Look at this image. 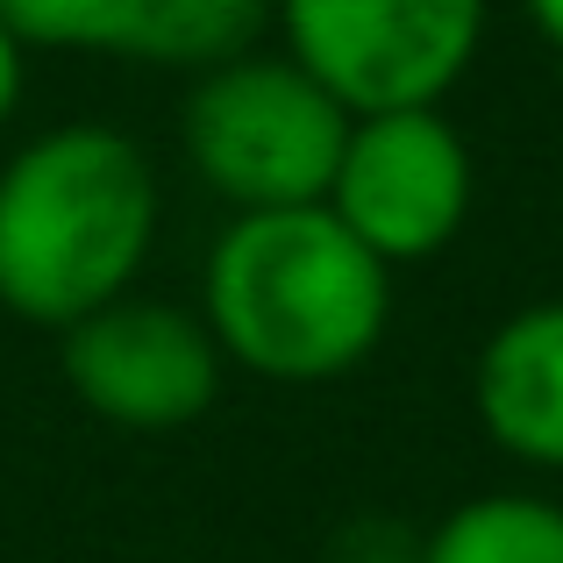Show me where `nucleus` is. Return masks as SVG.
I'll return each mask as SVG.
<instances>
[{"instance_id":"1a4fd4ad","label":"nucleus","mask_w":563,"mask_h":563,"mask_svg":"<svg viewBox=\"0 0 563 563\" xmlns=\"http://www.w3.org/2000/svg\"><path fill=\"white\" fill-rule=\"evenodd\" d=\"M421 563H563V499L478 493L421 536Z\"/></svg>"},{"instance_id":"f8f14e48","label":"nucleus","mask_w":563,"mask_h":563,"mask_svg":"<svg viewBox=\"0 0 563 563\" xmlns=\"http://www.w3.org/2000/svg\"><path fill=\"white\" fill-rule=\"evenodd\" d=\"M521 8H528V22H536V36L563 57V0H521Z\"/></svg>"},{"instance_id":"f03ea898","label":"nucleus","mask_w":563,"mask_h":563,"mask_svg":"<svg viewBox=\"0 0 563 563\" xmlns=\"http://www.w3.org/2000/svg\"><path fill=\"white\" fill-rule=\"evenodd\" d=\"M200 321L250 378L329 385L385 343L393 272L329 207L229 214L200 272Z\"/></svg>"},{"instance_id":"0eeeda50","label":"nucleus","mask_w":563,"mask_h":563,"mask_svg":"<svg viewBox=\"0 0 563 563\" xmlns=\"http://www.w3.org/2000/svg\"><path fill=\"white\" fill-rule=\"evenodd\" d=\"M0 22L29 51H86L200 79L257 51L272 0H0Z\"/></svg>"},{"instance_id":"39448f33","label":"nucleus","mask_w":563,"mask_h":563,"mask_svg":"<svg viewBox=\"0 0 563 563\" xmlns=\"http://www.w3.org/2000/svg\"><path fill=\"white\" fill-rule=\"evenodd\" d=\"M471 200H478V165H471L464 129L442 108H399V114H350V136L321 207L385 272H399V264L442 257L464 235Z\"/></svg>"},{"instance_id":"9b49d317","label":"nucleus","mask_w":563,"mask_h":563,"mask_svg":"<svg viewBox=\"0 0 563 563\" xmlns=\"http://www.w3.org/2000/svg\"><path fill=\"white\" fill-rule=\"evenodd\" d=\"M22 86H29V43L0 22V129H8L14 108H22Z\"/></svg>"},{"instance_id":"f257e3e1","label":"nucleus","mask_w":563,"mask_h":563,"mask_svg":"<svg viewBox=\"0 0 563 563\" xmlns=\"http://www.w3.org/2000/svg\"><path fill=\"white\" fill-rule=\"evenodd\" d=\"M165 186L136 136L57 122L0 165V307L29 329H79L129 300L157 250Z\"/></svg>"},{"instance_id":"20e7f679","label":"nucleus","mask_w":563,"mask_h":563,"mask_svg":"<svg viewBox=\"0 0 563 563\" xmlns=\"http://www.w3.org/2000/svg\"><path fill=\"white\" fill-rule=\"evenodd\" d=\"M278 51L343 114L442 108L478 65L485 0H272Z\"/></svg>"},{"instance_id":"6e6552de","label":"nucleus","mask_w":563,"mask_h":563,"mask_svg":"<svg viewBox=\"0 0 563 563\" xmlns=\"http://www.w3.org/2000/svg\"><path fill=\"white\" fill-rule=\"evenodd\" d=\"M471 413L499 456L563 478V300L514 307L478 343Z\"/></svg>"},{"instance_id":"9d476101","label":"nucleus","mask_w":563,"mask_h":563,"mask_svg":"<svg viewBox=\"0 0 563 563\" xmlns=\"http://www.w3.org/2000/svg\"><path fill=\"white\" fill-rule=\"evenodd\" d=\"M335 563H421V536L385 521V514H357L335 536Z\"/></svg>"},{"instance_id":"7ed1b4c3","label":"nucleus","mask_w":563,"mask_h":563,"mask_svg":"<svg viewBox=\"0 0 563 563\" xmlns=\"http://www.w3.org/2000/svg\"><path fill=\"white\" fill-rule=\"evenodd\" d=\"M350 114L292 65L286 51H243L200 71L179 114V151L192 179L229 214L321 207L343 157Z\"/></svg>"},{"instance_id":"423d86ee","label":"nucleus","mask_w":563,"mask_h":563,"mask_svg":"<svg viewBox=\"0 0 563 563\" xmlns=\"http://www.w3.org/2000/svg\"><path fill=\"white\" fill-rule=\"evenodd\" d=\"M57 364H65V385L86 413L136 428V435L192 428L221 399V372H229L192 307L143 300V292L65 329L57 335Z\"/></svg>"}]
</instances>
